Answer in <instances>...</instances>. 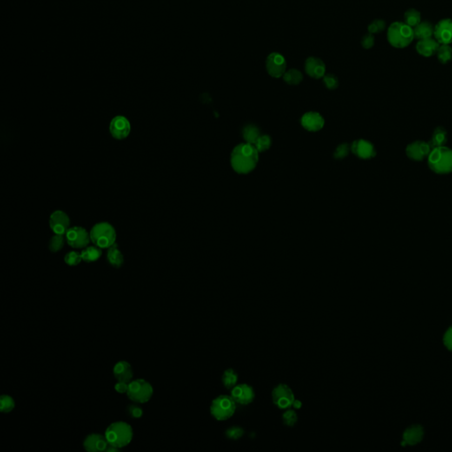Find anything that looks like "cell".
I'll return each instance as SVG.
<instances>
[{"label": "cell", "mask_w": 452, "mask_h": 452, "mask_svg": "<svg viewBox=\"0 0 452 452\" xmlns=\"http://www.w3.org/2000/svg\"><path fill=\"white\" fill-rule=\"evenodd\" d=\"M259 161V152L254 144L242 143L233 148L231 164L239 174H247L254 171Z\"/></svg>", "instance_id": "6da1fadb"}, {"label": "cell", "mask_w": 452, "mask_h": 452, "mask_svg": "<svg viewBox=\"0 0 452 452\" xmlns=\"http://www.w3.org/2000/svg\"><path fill=\"white\" fill-rule=\"evenodd\" d=\"M413 28L404 21H395L387 29L388 43L396 49H405L414 40Z\"/></svg>", "instance_id": "7a4b0ae2"}, {"label": "cell", "mask_w": 452, "mask_h": 452, "mask_svg": "<svg viewBox=\"0 0 452 452\" xmlns=\"http://www.w3.org/2000/svg\"><path fill=\"white\" fill-rule=\"evenodd\" d=\"M104 435L109 445L121 448L130 443L134 437V432L129 424L116 421L106 428Z\"/></svg>", "instance_id": "3957f363"}, {"label": "cell", "mask_w": 452, "mask_h": 452, "mask_svg": "<svg viewBox=\"0 0 452 452\" xmlns=\"http://www.w3.org/2000/svg\"><path fill=\"white\" fill-rule=\"evenodd\" d=\"M427 164L437 174L451 173L452 149L445 146L432 148L427 156Z\"/></svg>", "instance_id": "277c9868"}, {"label": "cell", "mask_w": 452, "mask_h": 452, "mask_svg": "<svg viewBox=\"0 0 452 452\" xmlns=\"http://www.w3.org/2000/svg\"><path fill=\"white\" fill-rule=\"evenodd\" d=\"M89 234L92 242L100 248H109L116 244V232L109 222L96 223L92 227Z\"/></svg>", "instance_id": "5b68a950"}, {"label": "cell", "mask_w": 452, "mask_h": 452, "mask_svg": "<svg viewBox=\"0 0 452 452\" xmlns=\"http://www.w3.org/2000/svg\"><path fill=\"white\" fill-rule=\"evenodd\" d=\"M236 405L232 396H218L211 402L210 413L215 420L224 421L233 416L236 411Z\"/></svg>", "instance_id": "8992f818"}, {"label": "cell", "mask_w": 452, "mask_h": 452, "mask_svg": "<svg viewBox=\"0 0 452 452\" xmlns=\"http://www.w3.org/2000/svg\"><path fill=\"white\" fill-rule=\"evenodd\" d=\"M153 392V387L148 381L144 379H136L129 382L127 395L134 403L145 404L150 400Z\"/></svg>", "instance_id": "52a82bcc"}, {"label": "cell", "mask_w": 452, "mask_h": 452, "mask_svg": "<svg viewBox=\"0 0 452 452\" xmlns=\"http://www.w3.org/2000/svg\"><path fill=\"white\" fill-rule=\"evenodd\" d=\"M272 401L279 409L287 410L293 407L295 400L294 393L288 385L280 383L272 390Z\"/></svg>", "instance_id": "ba28073f"}, {"label": "cell", "mask_w": 452, "mask_h": 452, "mask_svg": "<svg viewBox=\"0 0 452 452\" xmlns=\"http://www.w3.org/2000/svg\"><path fill=\"white\" fill-rule=\"evenodd\" d=\"M66 240L70 247L74 248H84L90 241V234L82 227L74 226L69 228L66 233Z\"/></svg>", "instance_id": "9c48e42d"}, {"label": "cell", "mask_w": 452, "mask_h": 452, "mask_svg": "<svg viewBox=\"0 0 452 452\" xmlns=\"http://www.w3.org/2000/svg\"><path fill=\"white\" fill-rule=\"evenodd\" d=\"M266 70L273 78L282 77L286 72V60L282 54L272 52L267 56L265 63Z\"/></svg>", "instance_id": "30bf717a"}, {"label": "cell", "mask_w": 452, "mask_h": 452, "mask_svg": "<svg viewBox=\"0 0 452 452\" xmlns=\"http://www.w3.org/2000/svg\"><path fill=\"white\" fill-rule=\"evenodd\" d=\"M434 38L439 44H451L452 19H442L434 25Z\"/></svg>", "instance_id": "8fae6325"}, {"label": "cell", "mask_w": 452, "mask_h": 452, "mask_svg": "<svg viewBox=\"0 0 452 452\" xmlns=\"http://www.w3.org/2000/svg\"><path fill=\"white\" fill-rule=\"evenodd\" d=\"M231 396L238 405L247 406L254 401L255 393L252 386L242 383L231 389Z\"/></svg>", "instance_id": "7c38bea8"}, {"label": "cell", "mask_w": 452, "mask_h": 452, "mask_svg": "<svg viewBox=\"0 0 452 452\" xmlns=\"http://www.w3.org/2000/svg\"><path fill=\"white\" fill-rule=\"evenodd\" d=\"M432 148L430 142L428 143L422 141H413L406 147V155L413 161H422L424 158L428 156Z\"/></svg>", "instance_id": "4fadbf2b"}, {"label": "cell", "mask_w": 452, "mask_h": 452, "mask_svg": "<svg viewBox=\"0 0 452 452\" xmlns=\"http://www.w3.org/2000/svg\"><path fill=\"white\" fill-rule=\"evenodd\" d=\"M131 125L129 120L124 116H117L109 124V132L113 138L123 140L130 134Z\"/></svg>", "instance_id": "5bb4252c"}, {"label": "cell", "mask_w": 452, "mask_h": 452, "mask_svg": "<svg viewBox=\"0 0 452 452\" xmlns=\"http://www.w3.org/2000/svg\"><path fill=\"white\" fill-rule=\"evenodd\" d=\"M70 219L64 211L56 210L49 217V227L56 234H66L69 230Z\"/></svg>", "instance_id": "9a60e30c"}, {"label": "cell", "mask_w": 452, "mask_h": 452, "mask_svg": "<svg viewBox=\"0 0 452 452\" xmlns=\"http://www.w3.org/2000/svg\"><path fill=\"white\" fill-rule=\"evenodd\" d=\"M108 445L105 435L99 434H88L83 441V448L88 452L105 451Z\"/></svg>", "instance_id": "2e32d148"}, {"label": "cell", "mask_w": 452, "mask_h": 452, "mask_svg": "<svg viewBox=\"0 0 452 452\" xmlns=\"http://www.w3.org/2000/svg\"><path fill=\"white\" fill-rule=\"evenodd\" d=\"M300 122L302 127L309 132H318L324 126V119L321 114L314 111L305 113Z\"/></svg>", "instance_id": "e0dca14e"}, {"label": "cell", "mask_w": 452, "mask_h": 452, "mask_svg": "<svg viewBox=\"0 0 452 452\" xmlns=\"http://www.w3.org/2000/svg\"><path fill=\"white\" fill-rule=\"evenodd\" d=\"M351 150L361 159L373 158L375 155V148L370 141L366 140H358L351 146Z\"/></svg>", "instance_id": "ac0fdd59"}, {"label": "cell", "mask_w": 452, "mask_h": 452, "mask_svg": "<svg viewBox=\"0 0 452 452\" xmlns=\"http://www.w3.org/2000/svg\"><path fill=\"white\" fill-rule=\"evenodd\" d=\"M305 71L311 78L321 79L325 75L326 67L322 60L315 56H309L305 63Z\"/></svg>", "instance_id": "d6986e66"}, {"label": "cell", "mask_w": 452, "mask_h": 452, "mask_svg": "<svg viewBox=\"0 0 452 452\" xmlns=\"http://www.w3.org/2000/svg\"><path fill=\"white\" fill-rule=\"evenodd\" d=\"M424 437L423 427L420 425H413L408 427L403 434V441L401 445L414 446L420 443Z\"/></svg>", "instance_id": "ffe728a7"}, {"label": "cell", "mask_w": 452, "mask_h": 452, "mask_svg": "<svg viewBox=\"0 0 452 452\" xmlns=\"http://www.w3.org/2000/svg\"><path fill=\"white\" fill-rule=\"evenodd\" d=\"M439 46V42L434 37L420 40L417 42L416 51L423 58H431L436 54Z\"/></svg>", "instance_id": "44dd1931"}, {"label": "cell", "mask_w": 452, "mask_h": 452, "mask_svg": "<svg viewBox=\"0 0 452 452\" xmlns=\"http://www.w3.org/2000/svg\"><path fill=\"white\" fill-rule=\"evenodd\" d=\"M113 374L118 381L130 382L134 375V372L130 364L125 360H121L113 367Z\"/></svg>", "instance_id": "7402d4cb"}, {"label": "cell", "mask_w": 452, "mask_h": 452, "mask_svg": "<svg viewBox=\"0 0 452 452\" xmlns=\"http://www.w3.org/2000/svg\"><path fill=\"white\" fill-rule=\"evenodd\" d=\"M434 25L428 21H423L413 28L414 38L418 41L434 37Z\"/></svg>", "instance_id": "603a6c76"}, {"label": "cell", "mask_w": 452, "mask_h": 452, "mask_svg": "<svg viewBox=\"0 0 452 452\" xmlns=\"http://www.w3.org/2000/svg\"><path fill=\"white\" fill-rule=\"evenodd\" d=\"M107 260L109 261V264L113 266V267H115V268H120L123 265V254L121 253V251L119 249L117 244H114L113 246L108 248Z\"/></svg>", "instance_id": "cb8c5ba5"}, {"label": "cell", "mask_w": 452, "mask_h": 452, "mask_svg": "<svg viewBox=\"0 0 452 452\" xmlns=\"http://www.w3.org/2000/svg\"><path fill=\"white\" fill-rule=\"evenodd\" d=\"M102 248L94 246V247H87L81 251V257L82 261L86 262H93L97 261L102 255Z\"/></svg>", "instance_id": "d4e9b609"}, {"label": "cell", "mask_w": 452, "mask_h": 452, "mask_svg": "<svg viewBox=\"0 0 452 452\" xmlns=\"http://www.w3.org/2000/svg\"><path fill=\"white\" fill-rule=\"evenodd\" d=\"M421 21V14L414 8H410L404 14V22L411 28H415Z\"/></svg>", "instance_id": "484cf974"}, {"label": "cell", "mask_w": 452, "mask_h": 452, "mask_svg": "<svg viewBox=\"0 0 452 452\" xmlns=\"http://www.w3.org/2000/svg\"><path fill=\"white\" fill-rule=\"evenodd\" d=\"M446 141H447V132L444 128H442V127L435 128L430 141L432 148L444 146Z\"/></svg>", "instance_id": "4316f807"}, {"label": "cell", "mask_w": 452, "mask_h": 452, "mask_svg": "<svg viewBox=\"0 0 452 452\" xmlns=\"http://www.w3.org/2000/svg\"><path fill=\"white\" fill-rule=\"evenodd\" d=\"M437 60L442 65L449 63L452 60V47L449 44H440L435 54Z\"/></svg>", "instance_id": "83f0119b"}, {"label": "cell", "mask_w": 452, "mask_h": 452, "mask_svg": "<svg viewBox=\"0 0 452 452\" xmlns=\"http://www.w3.org/2000/svg\"><path fill=\"white\" fill-rule=\"evenodd\" d=\"M243 138L247 143L254 144L255 141H257L258 138L261 136L260 130L256 126L254 125H248L243 129Z\"/></svg>", "instance_id": "f1b7e54d"}, {"label": "cell", "mask_w": 452, "mask_h": 452, "mask_svg": "<svg viewBox=\"0 0 452 452\" xmlns=\"http://www.w3.org/2000/svg\"><path fill=\"white\" fill-rule=\"evenodd\" d=\"M238 381V374L235 371L229 368L226 369L222 375V385L225 387L227 389H232L237 385Z\"/></svg>", "instance_id": "f546056e"}, {"label": "cell", "mask_w": 452, "mask_h": 452, "mask_svg": "<svg viewBox=\"0 0 452 452\" xmlns=\"http://www.w3.org/2000/svg\"><path fill=\"white\" fill-rule=\"evenodd\" d=\"M282 79L287 84L298 85L303 80V74L298 69H290L282 75Z\"/></svg>", "instance_id": "4dcf8cb0"}, {"label": "cell", "mask_w": 452, "mask_h": 452, "mask_svg": "<svg viewBox=\"0 0 452 452\" xmlns=\"http://www.w3.org/2000/svg\"><path fill=\"white\" fill-rule=\"evenodd\" d=\"M65 241H66V239L63 236V234H56V235H54L49 240V250L53 252V253L59 252V251L61 250L63 248Z\"/></svg>", "instance_id": "1f68e13d"}, {"label": "cell", "mask_w": 452, "mask_h": 452, "mask_svg": "<svg viewBox=\"0 0 452 452\" xmlns=\"http://www.w3.org/2000/svg\"><path fill=\"white\" fill-rule=\"evenodd\" d=\"M15 407V401L14 399L8 395L1 396L0 399V411L2 413H10Z\"/></svg>", "instance_id": "d6a6232c"}, {"label": "cell", "mask_w": 452, "mask_h": 452, "mask_svg": "<svg viewBox=\"0 0 452 452\" xmlns=\"http://www.w3.org/2000/svg\"><path fill=\"white\" fill-rule=\"evenodd\" d=\"M254 145L259 153L266 151L270 148L271 139L268 135H261L260 137L258 138L257 141H255Z\"/></svg>", "instance_id": "836d02e7"}, {"label": "cell", "mask_w": 452, "mask_h": 452, "mask_svg": "<svg viewBox=\"0 0 452 452\" xmlns=\"http://www.w3.org/2000/svg\"><path fill=\"white\" fill-rule=\"evenodd\" d=\"M386 27H387V25H386V21L384 20L377 19V20L372 21L370 24L368 25L367 29L370 34L374 35V34H379L381 32L384 31Z\"/></svg>", "instance_id": "e575fe53"}, {"label": "cell", "mask_w": 452, "mask_h": 452, "mask_svg": "<svg viewBox=\"0 0 452 452\" xmlns=\"http://www.w3.org/2000/svg\"><path fill=\"white\" fill-rule=\"evenodd\" d=\"M282 421L287 427H292L295 426L298 422V415L296 412L293 409H287L282 414Z\"/></svg>", "instance_id": "d590c367"}, {"label": "cell", "mask_w": 452, "mask_h": 452, "mask_svg": "<svg viewBox=\"0 0 452 452\" xmlns=\"http://www.w3.org/2000/svg\"><path fill=\"white\" fill-rule=\"evenodd\" d=\"M82 261L81 253H78L75 251H71L69 253H67L65 256V262L69 266H76L80 264L81 261Z\"/></svg>", "instance_id": "8d00e7d4"}, {"label": "cell", "mask_w": 452, "mask_h": 452, "mask_svg": "<svg viewBox=\"0 0 452 452\" xmlns=\"http://www.w3.org/2000/svg\"><path fill=\"white\" fill-rule=\"evenodd\" d=\"M127 413L132 418L140 419L143 415V411L137 403H134L127 407Z\"/></svg>", "instance_id": "74e56055"}, {"label": "cell", "mask_w": 452, "mask_h": 452, "mask_svg": "<svg viewBox=\"0 0 452 452\" xmlns=\"http://www.w3.org/2000/svg\"><path fill=\"white\" fill-rule=\"evenodd\" d=\"M323 82L328 89H335L338 87V80L333 74H326L323 76Z\"/></svg>", "instance_id": "f35d334b"}, {"label": "cell", "mask_w": 452, "mask_h": 452, "mask_svg": "<svg viewBox=\"0 0 452 452\" xmlns=\"http://www.w3.org/2000/svg\"><path fill=\"white\" fill-rule=\"evenodd\" d=\"M350 146L348 144H346V143H344V144L339 145L337 148L335 149V158L336 159H343L345 158L346 156L348 155L350 152Z\"/></svg>", "instance_id": "ab89813d"}, {"label": "cell", "mask_w": 452, "mask_h": 452, "mask_svg": "<svg viewBox=\"0 0 452 452\" xmlns=\"http://www.w3.org/2000/svg\"><path fill=\"white\" fill-rule=\"evenodd\" d=\"M374 42H375V38L374 35L368 33L367 35H364L361 40V45L364 49H370L374 47Z\"/></svg>", "instance_id": "60d3db41"}, {"label": "cell", "mask_w": 452, "mask_h": 452, "mask_svg": "<svg viewBox=\"0 0 452 452\" xmlns=\"http://www.w3.org/2000/svg\"><path fill=\"white\" fill-rule=\"evenodd\" d=\"M243 429L238 427H231L230 429L226 431V435H227V437L230 438V439H233V440L240 439V438L243 435Z\"/></svg>", "instance_id": "b9f144b4"}, {"label": "cell", "mask_w": 452, "mask_h": 452, "mask_svg": "<svg viewBox=\"0 0 452 452\" xmlns=\"http://www.w3.org/2000/svg\"><path fill=\"white\" fill-rule=\"evenodd\" d=\"M443 345L448 351L452 352V326H450L444 333Z\"/></svg>", "instance_id": "7bdbcfd3"}, {"label": "cell", "mask_w": 452, "mask_h": 452, "mask_svg": "<svg viewBox=\"0 0 452 452\" xmlns=\"http://www.w3.org/2000/svg\"><path fill=\"white\" fill-rule=\"evenodd\" d=\"M128 385H129V382H127V381H118V382L114 386V388H115V390L117 392L122 394V393H127V389H128Z\"/></svg>", "instance_id": "ee69618b"}, {"label": "cell", "mask_w": 452, "mask_h": 452, "mask_svg": "<svg viewBox=\"0 0 452 452\" xmlns=\"http://www.w3.org/2000/svg\"><path fill=\"white\" fill-rule=\"evenodd\" d=\"M301 406H302V403L300 400H297L295 399L294 400V402L293 404V407L294 409H300L301 408Z\"/></svg>", "instance_id": "f6af8a7d"}]
</instances>
